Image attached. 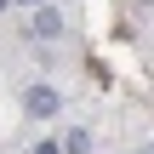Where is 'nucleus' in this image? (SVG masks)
I'll use <instances>...</instances> for the list:
<instances>
[{"label": "nucleus", "mask_w": 154, "mask_h": 154, "mask_svg": "<svg viewBox=\"0 0 154 154\" xmlns=\"http://www.w3.org/2000/svg\"><path fill=\"white\" fill-rule=\"evenodd\" d=\"M23 109H29L34 120H51V114H57V91H51V86H29V91H23Z\"/></svg>", "instance_id": "obj_1"}, {"label": "nucleus", "mask_w": 154, "mask_h": 154, "mask_svg": "<svg viewBox=\"0 0 154 154\" xmlns=\"http://www.w3.org/2000/svg\"><path fill=\"white\" fill-rule=\"evenodd\" d=\"M40 40H51V34H63V17H57V6H34V23H29Z\"/></svg>", "instance_id": "obj_2"}, {"label": "nucleus", "mask_w": 154, "mask_h": 154, "mask_svg": "<svg viewBox=\"0 0 154 154\" xmlns=\"http://www.w3.org/2000/svg\"><path fill=\"white\" fill-rule=\"evenodd\" d=\"M63 154H91V137H86V131H69V143H63Z\"/></svg>", "instance_id": "obj_3"}, {"label": "nucleus", "mask_w": 154, "mask_h": 154, "mask_svg": "<svg viewBox=\"0 0 154 154\" xmlns=\"http://www.w3.org/2000/svg\"><path fill=\"white\" fill-rule=\"evenodd\" d=\"M34 154H57V143H40V149H34Z\"/></svg>", "instance_id": "obj_4"}, {"label": "nucleus", "mask_w": 154, "mask_h": 154, "mask_svg": "<svg viewBox=\"0 0 154 154\" xmlns=\"http://www.w3.org/2000/svg\"><path fill=\"white\" fill-rule=\"evenodd\" d=\"M23 6H40V0H23Z\"/></svg>", "instance_id": "obj_5"}, {"label": "nucleus", "mask_w": 154, "mask_h": 154, "mask_svg": "<svg viewBox=\"0 0 154 154\" xmlns=\"http://www.w3.org/2000/svg\"><path fill=\"white\" fill-rule=\"evenodd\" d=\"M0 11H6V0H0Z\"/></svg>", "instance_id": "obj_6"}]
</instances>
